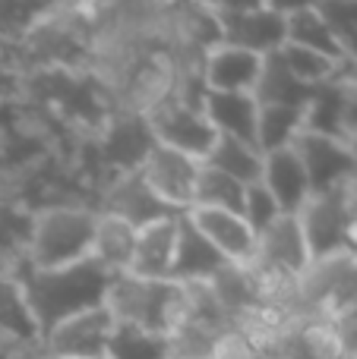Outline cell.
<instances>
[{
  "instance_id": "cell-32",
  "label": "cell",
  "mask_w": 357,
  "mask_h": 359,
  "mask_svg": "<svg viewBox=\"0 0 357 359\" xmlns=\"http://www.w3.org/2000/svg\"><path fill=\"white\" fill-rule=\"evenodd\" d=\"M342 123H345V136L357 133V82H345V114H342Z\"/></svg>"
},
{
  "instance_id": "cell-4",
  "label": "cell",
  "mask_w": 357,
  "mask_h": 359,
  "mask_svg": "<svg viewBox=\"0 0 357 359\" xmlns=\"http://www.w3.org/2000/svg\"><path fill=\"white\" fill-rule=\"evenodd\" d=\"M357 303V255L310 259L297 278V322H335Z\"/></svg>"
},
{
  "instance_id": "cell-1",
  "label": "cell",
  "mask_w": 357,
  "mask_h": 359,
  "mask_svg": "<svg viewBox=\"0 0 357 359\" xmlns=\"http://www.w3.org/2000/svg\"><path fill=\"white\" fill-rule=\"evenodd\" d=\"M13 274L22 284L25 303H29L38 325V334L51 331L70 316L105 306V293L114 278L92 259H82L67 268H32L22 262Z\"/></svg>"
},
{
  "instance_id": "cell-26",
  "label": "cell",
  "mask_w": 357,
  "mask_h": 359,
  "mask_svg": "<svg viewBox=\"0 0 357 359\" xmlns=\"http://www.w3.org/2000/svg\"><path fill=\"white\" fill-rule=\"evenodd\" d=\"M244 196L247 186H240L238 180L225 177L221 170L202 164L200 180H196V196H193V208H215V211H238L244 208Z\"/></svg>"
},
{
  "instance_id": "cell-10",
  "label": "cell",
  "mask_w": 357,
  "mask_h": 359,
  "mask_svg": "<svg viewBox=\"0 0 357 359\" xmlns=\"http://www.w3.org/2000/svg\"><path fill=\"white\" fill-rule=\"evenodd\" d=\"M145 123H149V133L158 145L177 149L190 158H200V161H206L209 149H212V142H215V130L206 120V114H202L200 107L181 104V101H174V98L152 107V111L145 114Z\"/></svg>"
},
{
  "instance_id": "cell-23",
  "label": "cell",
  "mask_w": 357,
  "mask_h": 359,
  "mask_svg": "<svg viewBox=\"0 0 357 359\" xmlns=\"http://www.w3.org/2000/svg\"><path fill=\"white\" fill-rule=\"evenodd\" d=\"M32 211L16 198H0V274H13L25 262Z\"/></svg>"
},
{
  "instance_id": "cell-17",
  "label": "cell",
  "mask_w": 357,
  "mask_h": 359,
  "mask_svg": "<svg viewBox=\"0 0 357 359\" xmlns=\"http://www.w3.org/2000/svg\"><path fill=\"white\" fill-rule=\"evenodd\" d=\"M202 114L212 123L215 136H228V139H240V142L257 145V123H259L257 95L206 92L202 95Z\"/></svg>"
},
{
  "instance_id": "cell-14",
  "label": "cell",
  "mask_w": 357,
  "mask_h": 359,
  "mask_svg": "<svg viewBox=\"0 0 357 359\" xmlns=\"http://www.w3.org/2000/svg\"><path fill=\"white\" fill-rule=\"evenodd\" d=\"M177 233H181V215L158 217L136 230L133 243L130 271L136 278L152 280H171L174 278V259H177Z\"/></svg>"
},
{
  "instance_id": "cell-29",
  "label": "cell",
  "mask_w": 357,
  "mask_h": 359,
  "mask_svg": "<svg viewBox=\"0 0 357 359\" xmlns=\"http://www.w3.org/2000/svg\"><path fill=\"white\" fill-rule=\"evenodd\" d=\"M278 215H282V208H278V202L269 196V192H266V186H259V183L247 186L240 217H244V221L253 227V233H259L263 227H269V224L275 221Z\"/></svg>"
},
{
  "instance_id": "cell-35",
  "label": "cell",
  "mask_w": 357,
  "mask_h": 359,
  "mask_svg": "<svg viewBox=\"0 0 357 359\" xmlns=\"http://www.w3.org/2000/svg\"><path fill=\"white\" fill-rule=\"evenodd\" d=\"M13 359H51V356L44 350H38V344H35V347H22Z\"/></svg>"
},
{
  "instance_id": "cell-13",
  "label": "cell",
  "mask_w": 357,
  "mask_h": 359,
  "mask_svg": "<svg viewBox=\"0 0 357 359\" xmlns=\"http://www.w3.org/2000/svg\"><path fill=\"white\" fill-rule=\"evenodd\" d=\"M193 230L228 262V265H250L253 249H257V233L253 227L238 215V211H215V208H190L187 215Z\"/></svg>"
},
{
  "instance_id": "cell-16",
  "label": "cell",
  "mask_w": 357,
  "mask_h": 359,
  "mask_svg": "<svg viewBox=\"0 0 357 359\" xmlns=\"http://www.w3.org/2000/svg\"><path fill=\"white\" fill-rule=\"evenodd\" d=\"M259 186H266V192L278 202L282 215H297L307 205L310 183H307V170H304L294 145H285V149L263 155Z\"/></svg>"
},
{
  "instance_id": "cell-30",
  "label": "cell",
  "mask_w": 357,
  "mask_h": 359,
  "mask_svg": "<svg viewBox=\"0 0 357 359\" xmlns=\"http://www.w3.org/2000/svg\"><path fill=\"white\" fill-rule=\"evenodd\" d=\"M263 6L269 13H275V16L291 19L304 10H316V6H323V0H263Z\"/></svg>"
},
{
  "instance_id": "cell-25",
  "label": "cell",
  "mask_w": 357,
  "mask_h": 359,
  "mask_svg": "<svg viewBox=\"0 0 357 359\" xmlns=\"http://www.w3.org/2000/svg\"><path fill=\"white\" fill-rule=\"evenodd\" d=\"M275 57H278V63L307 88H320V86H326V82L342 79V69H345L339 60H332V57L316 54V50L301 48V44H288V41L275 50Z\"/></svg>"
},
{
  "instance_id": "cell-27",
  "label": "cell",
  "mask_w": 357,
  "mask_h": 359,
  "mask_svg": "<svg viewBox=\"0 0 357 359\" xmlns=\"http://www.w3.org/2000/svg\"><path fill=\"white\" fill-rule=\"evenodd\" d=\"M60 0H0V44L13 48L29 29L57 10Z\"/></svg>"
},
{
  "instance_id": "cell-33",
  "label": "cell",
  "mask_w": 357,
  "mask_h": 359,
  "mask_svg": "<svg viewBox=\"0 0 357 359\" xmlns=\"http://www.w3.org/2000/svg\"><path fill=\"white\" fill-rule=\"evenodd\" d=\"M339 192H342V198H345V208H348V215H351L354 230H357V170L345 180V183H342ZM354 246H357V243H354ZM351 252H354V249H351Z\"/></svg>"
},
{
  "instance_id": "cell-5",
  "label": "cell",
  "mask_w": 357,
  "mask_h": 359,
  "mask_svg": "<svg viewBox=\"0 0 357 359\" xmlns=\"http://www.w3.org/2000/svg\"><path fill=\"white\" fill-rule=\"evenodd\" d=\"M139 177L145 180V186L152 189V196L174 215H187L193 208V196H196V180H200L202 161L190 158L177 149L168 145H152L145 151L143 164H139Z\"/></svg>"
},
{
  "instance_id": "cell-15",
  "label": "cell",
  "mask_w": 357,
  "mask_h": 359,
  "mask_svg": "<svg viewBox=\"0 0 357 359\" xmlns=\"http://www.w3.org/2000/svg\"><path fill=\"white\" fill-rule=\"evenodd\" d=\"M219 19H221V38L228 44L257 50L263 57L275 54L285 44V19L269 13L266 6H253V10H219Z\"/></svg>"
},
{
  "instance_id": "cell-21",
  "label": "cell",
  "mask_w": 357,
  "mask_h": 359,
  "mask_svg": "<svg viewBox=\"0 0 357 359\" xmlns=\"http://www.w3.org/2000/svg\"><path fill=\"white\" fill-rule=\"evenodd\" d=\"M0 334L19 347H35L41 337L16 274H0Z\"/></svg>"
},
{
  "instance_id": "cell-9",
  "label": "cell",
  "mask_w": 357,
  "mask_h": 359,
  "mask_svg": "<svg viewBox=\"0 0 357 359\" xmlns=\"http://www.w3.org/2000/svg\"><path fill=\"white\" fill-rule=\"evenodd\" d=\"M92 208L98 215H111L120 221L133 224V227H145V224L158 221V217H171L174 211H168L152 189L145 186V180L139 177V170H117V174H105L92 196Z\"/></svg>"
},
{
  "instance_id": "cell-11",
  "label": "cell",
  "mask_w": 357,
  "mask_h": 359,
  "mask_svg": "<svg viewBox=\"0 0 357 359\" xmlns=\"http://www.w3.org/2000/svg\"><path fill=\"white\" fill-rule=\"evenodd\" d=\"M291 145H294L304 170H307L310 196L342 189V183L357 170V158H354L351 145H348V139H335V136L304 130Z\"/></svg>"
},
{
  "instance_id": "cell-22",
  "label": "cell",
  "mask_w": 357,
  "mask_h": 359,
  "mask_svg": "<svg viewBox=\"0 0 357 359\" xmlns=\"http://www.w3.org/2000/svg\"><path fill=\"white\" fill-rule=\"evenodd\" d=\"M209 168L221 170L225 177L238 180L240 186H253L259 183V170H263V151L250 142L240 139H228V136H215L212 149H209L206 161Z\"/></svg>"
},
{
  "instance_id": "cell-20",
  "label": "cell",
  "mask_w": 357,
  "mask_h": 359,
  "mask_svg": "<svg viewBox=\"0 0 357 359\" xmlns=\"http://www.w3.org/2000/svg\"><path fill=\"white\" fill-rule=\"evenodd\" d=\"M285 41L288 44H301V48H310L316 54H326L332 60L345 63V44H342V35L329 16L323 13V6L316 10H304L297 16L285 19Z\"/></svg>"
},
{
  "instance_id": "cell-3",
  "label": "cell",
  "mask_w": 357,
  "mask_h": 359,
  "mask_svg": "<svg viewBox=\"0 0 357 359\" xmlns=\"http://www.w3.org/2000/svg\"><path fill=\"white\" fill-rule=\"evenodd\" d=\"M105 309L117 325L171 337L187 318V290L177 280L114 274L105 293Z\"/></svg>"
},
{
  "instance_id": "cell-36",
  "label": "cell",
  "mask_w": 357,
  "mask_h": 359,
  "mask_svg": "<svg viewBox=\"0 0 357 359\" xmlns=\"http://www.w3.org/2000/svg\"><path fill=\"white\" fill-rule=\"evenodd\" d=\"M348 145H351V151H354V158H357V133H351V136H348Z\"/></svg>"
},
{
  "instance_id": "cell-24",
  "label": "cell",
  "mask_w": 357,
  "mask_h": 359,
  "mask_svg": "<svg viewBox=\"0 0 357 359\" xmlns=\"http://www.w3.org/2000/svg\"><path fill=\"white\" fill-rule=\"evenodd\" d=\"M304 114L307 107H288V104H259V123H257V149L263 155L278 151L291 145L304 133Z\"/></svg>"
},
{
  "instance_id": "cell-12",
  "label": "cell",
  "mask_w": 357,
  "mask_h": 359,
  "mask_svg": "<svg viewBox=\"0 0 357 359\" xmlns=\"http://www.w3.org/2000/svg\"><path fill=\"white\" fill-rule=\"evenodd\" d=\"M263 69H266L263 54L221 41L212 50H206V57H202V86H206V92L253 95Z\"/></svg>"
},
{
  "instance_id": "cell-6",
  "label": "cell",
  "mask_w": 357,
  "mask_h": 359,
  "mask_svg": "<svg viewBox=\"0 0 357 359\" xmlns=\"http://www.w3.org/2000/svg\"><path fill=\"white\" fill-rule=\"evenodd\" d=\"M297 221H301L310 259H323V255H335V252H351L354 243H357L354 221H351V215H348L345 198H342L339 189L310 196L307 205L297 211Z\"/></svg>"
},
{
  "instance_id": "cell-38",
  "label": "cell",
  "mask_w": 357,
  "mask_h": 359,
  "mask_svg": "<svg viewBox=\"0 0 357 359\" xmlns=\"http://www.w3.org/2000/svg\"><path fill=\"white\" fill-rule=\"evenodd\" d=\"M323 4H329V0H323Z\"/></svg>"
},
{
  "instance_id": "cell-2",
  "label": "cell",
  "mask_w": 357,
  "mask_h": 359,
  "mask_svg": "<svg viewBox=\"0 0 357 359\" xmlns=\"http://www.w3.org/2000/svg\"><path fill=\"white\" fill-rule=\"evenodd\" d=\"M98 211L89 202H57L32 211L25 265L67 268L89 259Z\"/></svg>"
},
{
  "instance_id": "cell-37",
  "label": "cell",
  "mask_w": 357,
  "mask_h": 359,
  "mask_svg": "<svg viewBox=\"0 0 357 359\" xmlns=\"http://www.w3.org/2000/svg\"><path fill=\"white\" fill-rule=\"evenodd\" d=\"M354 255H357V246H354Z\"/></svg>"
},
{
  "instance_id": "cell-34",
  "label": "cell",
  "mask_w": 357,
  "mask_h": 359,
  "mask_svg": "<svg viewBox=\"0 0 357 359\" xmlns=\"http://www.w3.org/2000/svg\"><path fill=\"white\" fill-rule=\"evenodd\" d=\"M19 350H22V347H19V344H13L10 337H4V334H0V359H13V356L19 353Z\"/></svg>"
},
{
  "instance_id": "cell-18",
  "label": "cell",
  "mask_w": 357,
  "mask_h": 359,
  "mask_svg": "<svg viewBox=\"0 0 357 359\" xmlns=\"http://www.w3.org/2000/svg\"><path fill=\"white\" fill-rule=\"evenodd\" d=\"M228 262L193 230V224L181 215V233H177V259H174V278L177 284H206L225 268Z\"/></svg>"
},
{
  "instance_id": "cell-28",
  "label": "cell",
  "mask_w": 357,
  "mask_h": 359,
  "mask_svg": "<svg viewBox=\"0 0 357 359\" xmlns=\"http://www.w3.org/2000/svg\"><path fill=\"white\" fill-rule=\"evenodd\" d=\"M105 359H171L168 337L114 322V334L108 341Z\"/></svg>"
},
{
  "instance_id": "cell-31",
  "label": "cell",
  "mask_w": 357,
  "mask_h": 359,
  "mask_svg": "<svg viewBox=\"0 0 357 359\" xmlns=\"http://www.w3.org/2000/svg\"><path fill=\"white\" fill-rule=\"evenodd\" d=\"M342 44H345V63H342V79L357 82V29L342 32Z\"/></svg>"
},
{
  "instance_id": "cell-8",
  "label": "cell",
  "mask_w": 357,
  "mask_h": 359,
  "mask_svg": "<svg viewBox=\"0 0 357 359\" xmlns=\"http://www.w3.org/2000/svg\"><path fill=\"white\" fill-rule=\"evenodd\" d=\"M111 334V312L105 306H95V309L70 316L51 331H44L41 341H38V350H44L51 359H105Z\"/></svg>"
},
{
  "instance_id": "cell-19",
  "label": "cell",
  "mask_w": 357,
  "mask_h": 359,
  "mask_svg": "<svg viewBox=\"0 0 357 359\" xmlns=\"http://www.w3.org/2000/svg\"><path fill=\"white\" fill-rule=\"evenodd\" d=\"M133 243H136V227L133 224L111 215H98L89 259L98 262L108 274H126L133 259Z\"/></svg>"
},
{
  "instance_id": "cell-7",
  "label": "cell",
  "mask_w": 357,
  "mask_h": 359,
  "mask_svg": "<svg viewBox=\"0 0 357 359\" xmlns=\"http://www.w3.org/2000/svg\"><path fill=\"white\" fill-rule=\"evenodd\" d=\"M307 265L310 249L297 215H278L269 227L257 233L253 262L247 268L253 274H263V278H301Z\"/></svg>"
}]
</instances>
